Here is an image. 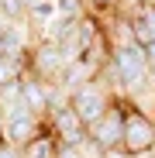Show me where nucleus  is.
I'll list each match as a JSON object with an SVG mask.
<instances>
[{"label": "nucleus", "instance_id": "13", "mask_svg": "<svg viewBox=\"0 0 155 158\" xmlns=\"http://www.w3.org/2000/svg\"><path fill=\"white\" fill-rule=\"evenodd\" d=\"M7 131V117H4V110H0V134Z\"/></svg>", "mask_w": 155, "mask_h": 158}, {"label": "nucleus", "instance_id": "1", "mask_svg": "<svg viewBox=\"0 0 155 158\" xmlns=\"http://www.w3.org/2000/svg\"><path fill=\"white\" fill-rule=\"evenodd\" d=\"M121 151H127L131 158H145L155 151V117L135 110L131 103L124 100V141Z\"/></svg>", "mask_w": 155, "mask_h": 158}, {"label": "nucleus", "instance_id": "9", "mask_svg": "<svg viewBox=\"0 0 155 158\" xmlns=\"http://www.w3.org/2000/svg\"><path fill=\"white\" fill-rule=\"evenodd\" d=\"M55 148H59V141H55V134H52L48 124H45V127H41V134L31 138L28 144L21 148V158H55Z\"/></svg>", "mask_w": 155, "mask_h": 158}, {"label": "nucleus", "instance_id": "7", "mask_svg": "<svg viewBox=\"0 0 155 158\" xmlns=\"http://www.w3.org/2000/svg\"><path fill=\"white\" fill-rule=\"evenodd\" d=\"M21 100L28 103L41 120L48 117V89H45V83H41L38 76H31V72L21 76Z\"/></svg>", "mask_w": 155, "mask_h": 158}, {"label": "nucleus", "instance_id": "4", "mask_svg": "<svg viewBox=\"0 0 155 158\" xmlns=\"http://www.w3.org/2000/svg\"><path fill=\"white\" fill-rule=\"evenodd\" d=\"M66 55L55 41H35L31 45V55H28V72L38 76L41 83H59V76L66 69Z\"/></svg>", "mask_w": 155, "mask_h": 158}, {"label": "nucleus", "instance_id": "3", "mask_svg": "<svg viewBox=\"0 0 155 158\" xmlns=\"http://www.w3.org/2000/svg\"><path fill=\"white\" fill-rule=\"evenodd\" d=\"M110 103H114V96L103 89L97 79H90V83H83L80 89H72V93H69V107L80 114V120H83L86 127H90V124H93L103 110H107Z\"/></svg>", "mask_w": 155, "mask_h": 158}, {"label": "nucleus", "instance_id": "5", "mask_svg": "<svg viewBox=\"0 0 155 158\" xmlns=\"http://www.w3.org/2000/svg\"><path fill=\"white\" fill-rule=\"evenodd\" d=\"M45 124H48L52 134H55L59 144H80V141H86V124L80 120V114H76L69 103H62V107H55V110H48Z\"/></svg>", "mask_w": 155, "mask_h": 158}, {"label": "nucleus", "instance_id": "8", "mask_svg": "<svg viewBox=\"0 0 155 158\" xmlns=\"http://www.w3.org/2000/svg\"><path fill=\"white\" fill-rule=\"evenodd\" d=\"M131 31H135V41L138 45H148L155 38V4H141L131 14Z\"/></svg>", "mask_w": 155, "mask_h": 158}, {"label": "nucleus", "instance_id": "12", "mask_svg": "<svg viewBox=\"0 0 155 158\" xmlns=\"http://www.w3.org/2000/svg\"><path fill=\"white\" fill-rule=\"evenodd\" d=\"M0 158H21V148H14L4 134H0Z\"/></svg>", "mask_w": 155, "mask_h": 158}, {"label": "nucleus", "instance_id": "11", "mask_svg": "<svg viewBox=\"0 0 155 158\" xmlns=\"http://www.w3.org/2000/svg\"><path fill=\"white\" fill-rule=\"evenodd\" d=\"M114 7H117V0H86V14H93V17L114 14Z\"/></svg>", "mask_w": 155, "mask_h": 158}, {"label": "nucleus", "instance_id": "2", "mask_svg": "<svg viewBox=\"0 0 155 158\" xmlns=\"http://www.w3.org/2000/svg\"><path fill=\"white\" fill-rule=\"evenodd\" d=\"M86 138H90L103 155L121 148V141H124V100H114L110 107L86 127Z\"/></svg>", "mask_w": 155, "mask_h": 158}, {"label": "nucleus", "instance_id": "10", "mask_svg": "<svg viewBox=\"0 0 155 158\" xmlns=\"http://www.w3.org/2000/svg\"><path fill=\"white\" fill-rule=\"evenodd\" d=\"M0 21L4 24H24L28 21V7L21 0H0Z\"/></svg>", "mask_w": 155, "mask_h": 158}, {"label": "nucleus", "instance_id": "6", "mask_svg": "<svg viewBox=\"0 0 155 158\" xmlns=\"http://www.w3.org/2000/svg\"><path fill=\"white\" fill-rule=\"evenodd\" d=\"M41 127H45V120L35 117V114H31V117H11V120H7V131H4V138H7L14 148H24L31 138L41 134Z\"/></svg>", "mask_w": 155, "mask_h": 158}, {"label": "nucleus", "instance_id": "15", "mask_svg": "<svg viewBox=\"0 0 155 158\" xmlns=\"http://www.w3.org/2000/svg\"><path fill=\"white\" fill-rule=\"evenodd\" d=\"M141 4H155V0H141Z\"/></svg>", "mask_w": 155, "mask_h": 158}, {"label": "nucleus", "instance_id": "14", "mask_svg": "<svg viewBox=\"0 0 155 158\" xmlns=\"http://www.w3.org/2000/svg\"><path fill=\"white\" fill-rule=\"evenodd\" d=\"M4 28H7V24H4V21H0V41H4Z\"/></svg>", "mask_w": 155, "mask_h": 158}]
</instances>
